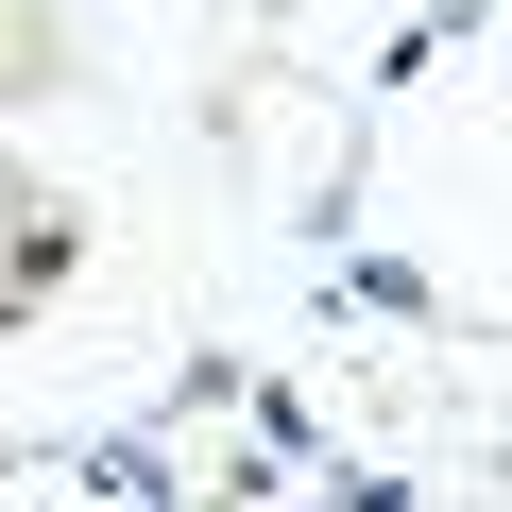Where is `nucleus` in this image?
I'll return each mask as SVG.
<instances>
[{"label":"nucleus","mask_w":512,"mask_h":512,"mask_svg":"<svg viewBox=\"0 0 512 512\" xmlns=\"http://www.w3.org/2000/svg\"><path fill=\"white\" fill-rule=\"evenodd\" d=\"M35 52H52V18H35V0H0V86H18Z\"/></svg>","instance_id":"obj_1"}]
</instances>
